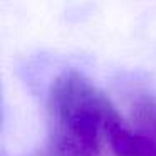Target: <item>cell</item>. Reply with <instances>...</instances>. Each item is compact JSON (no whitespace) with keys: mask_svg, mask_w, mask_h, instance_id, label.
Listing matches in <instances>:
<instances>
[{"mask_svg":"<svg viewBox=\"0 0 156 156\" xmlns=\"http://www.w3.org/2000/svg\"><path fill=\"white\" fill-rule=\"evenodd\" d=\"M52 156H98L112 129L124 124L114 102L79 71H66L49 91Z\"/></svg>","mask_w":156,"mask_h":156,"instance_id":"1","label":"cell"},{"mask_svg":"<svg viewBox=\"0 0 156 156\" xmlns=\"http://www.w3.org/2000/svg\"><path fill=\"white\" fill-rule=\"evenodd\" d=\"M108 143L116 156H156L154 143L126 124L112 129Z\"/></svg>","mask_w":156,"mask_h":156,"instance_id":"2","label":"cell"},{"mask_svg":"<svg viewBox=\"0 0 156 156\" xmlns=\"http://www.w3.org/2000/svg\"><path fill=\"white\" fill-rule=\"evenodd\" d=\"M131 119L134 129L156 144V99L139 98L131 109Z\"/></svg>","mask_w":156,"mask_h":156,"instance_id":"3","label":"cell"}]
</instances>
